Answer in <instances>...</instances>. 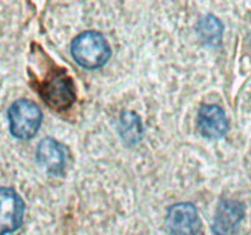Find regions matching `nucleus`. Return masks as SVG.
<instances>
[{
	"instance_id": "obj_1",
	"label": "nucleus",
	"mask_w": 251,
	"mask_h": 235,
	"mask_svg": "<svg viewBox=\"0 0 251 235\" xmlns=\"http://www.w3.org/2000/svg\"><path fill=\"white\" fill-rule=\"evenodd\" d=\"M71 54L76 63L88 70L100 69L109 60L110 48L104 37L96 31H87L74 39Z\"/></svg>"
},
{
	"instance_id": "obj_2",
	"label": "nucleus",
	"mask_w": 251,
	"mask_h": 235,
	"mask_svg": "<svg viewBox=\"0 0 251 235\" xmlns=\"http://www.w3.org/2000/svg\"><path fill=\"white\" fill-rule=\"evenodd\" d=\"M10 131L16 139H32L39 130L42 112L38 105L28 99H19L11 104L7 112Z\"/></svg>"
},
{
	"instance_id": "obj_3",
	"label": "nucleus",
	"mask_w": 251,
	"mask_h": 235,
	"mask_svg": "<svg viewBox=\"0 0 251 235\" xmlns=\"http://www.w3.org/2000/svg\"><path fill=\"white\" fill-rule=\"evenodd\" d=\"M25 203L19 193L0 186V235L14 233L24 222Z\"/></svg>"
},
{
	"instance_id": "obj_4",
	"label": "nucleus",
	"mask_w": 251,
	"mask_h": 235,
	"mask_svg": "<svg viewBox=\"0 0 251 235\" xmlns=\"http://www.w3.org/2000/svg\"><path fill=\"white\" fill-rule=\"evenodd\" d=\"M166 224L173 235H198L201 228L199 213L191 203H178L168 208Z\"/></svg>"
},
{
	"instance_id": "obj_5",
	"label": "nucleus",
	"mask_w": 251,
	"mask_h": 235,
	"mask_svg": "<svg viewBox=\"0 0 251 235\" xmlns=\"http://www.w3.org/2000/svg\"><path fill=\"white\" fill-rule=\"evenodd\" d=\"M198 129L203 137L217 140L228 131V120L218 105H203L198 114Z\"/></svg>"
},
{
	"instance_id": "obj_6",
	"label": "nucleus",
	"mask_w": 251,
	"mask_h": 235,
	"mask_svg": "<svg viewBox=\"0 0 251 235\" xmlns=\"http://www.w3.org/2000/svg\"><path fill=\"white\" fill-rule=\"evenodd\" d=\"M37 161L48 173L60 174L66 161V149L54 139L47 137L37 149Z\"/></svg>"
},
{
	"instance_id": "obj_7",
	"label": "nucleus",
	"mask_w": 251,
	"mask_h": 235,
	"mask_svg": "<svg viewBox=\"0 0 251 235\" xmlns=\"http://www.w3.org/2000/svg\"><path fill=\"white\" fill-rule=\"evenodd\" d=\"M43 97L47 103L55 109L68 108L75 99L74 86L70 78L55 76L46 83L43 88Z\"/></svg>"
},
{
	"instance_id": "obj_8",
	"label": "nucleus",
	"mask_w": 251,
	"mask_h": 235,
	"mask_svg": "<svg viewBox=\"0 0 251 235\" xmlns=\"http://www.w3.org/2000/svg\"><path fill=\"white\" fill-rule=\"evenodd\" d=\"M244 215V208L239 202L223 200L215 215V229L217 235H230Z\"/></svg>"
},
{
	"instance_id": "obj_9",
	"label": "nucleus",
	"mask_w": 251,
	"mask_h": 235,
	"mask_svg": "<svg viewBox=\"0 0 251 235\" xmlns=\"http://www.w3.org/2000/svg\"><path fill=\"white\" fill-rule=\"evenodd\" d=\"M198 31L200 36L210 44H218L221 43L223 33V26L217 17L208 15L205 19H202L199 24Z\"/></svg>"
}]
</instances>
